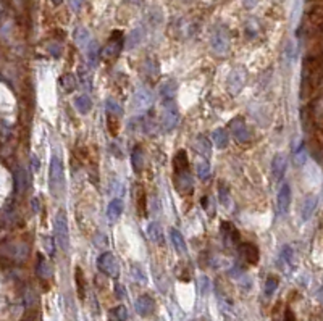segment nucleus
<instances>
[{
    "label": "nucleus",
    "mask_w": 323,
    "mask_h": 321,
    "mask_svg": "<svg viewBox=\"0 0 323 321\" xmlns=\"http://www.w3.org/2000/svg\"><path fill=\"white\" fill-rule=\"evenodd\" d=\"M131 166L133 170L136 171L138 174L144 171L145 168V157H144V150L141 145H136L131 152Z\"/></svg>",
    "instance_id": "obj_16"
},
{
    "label": "nucleus",
    "mask_w": 323,
    "mask_h": 321,
    "mask_svg": "<svg viewBox=\"0 0 323 321\" xmlns=\"http://www.w3.org/2000/svg\"><path fill=\"white\" fill-rule=\"evenodd\" d=\"M123 208H125V203H123V200H121V198H118V197H115L113 200L108 203V207H107V218L110 221H116L121 217Z\"/></svg>",
    "instance_id": "obj_18"
},
{
    "label": "nucleus",
    "mask_w": 323,
    "mask_h": 321,
    "mask_svg": "<svg viewBox=\"0 0 323 321\" xmlns=\"http://www.w3.org/2000/svg\"><path fill=\"white\" fill-rule=\"evenodd\" d=\"M155 310V300L150 295H141L136 300V312L141 317H150Z\"/></svg>",
    "instance_id": "obj_15"
},
{
    "label": "nucleus",
    "mask_w": 323,
    "mask_h": 321,
    "mask_svg": "<svg viewBox=\"0 0 323 321\" xmlns=\"http://www.w3.org/2000/svg\"><path fill=\"white\" fill-rule=\"evenodd\" d=\"M123 45H125L123 32H120V31L111 32V36L108 37L107 44H105V47L101 50V57L104 58V60H107V62L115 60V58L121 54Z\"/></svg>",
    "instance_id": "obj_5"
},
{
    "label": "nucleus",
    "mask_w": 323,
    "mask_h": 321,
    "mask_svg": "<svg viewBox=\"0 0 323 321\" xmlns=\"http://www.w3.org/2000/svg\"><path fill=\"white\" fill-rule=\"evenodd\" d=\"M278 288V278L277 276H270L267 279V283H265V295L270 297V295H273V292L277 290Z\"/></svg>",
    "instance_id": "obj_36"
},
{
    "label": "nucleus",
    "mask_w": 323,
    "mask_h": 321,
    "mask_svg": "<svg viewBox=\"0 0 323 321\" xmlns=\"http://www.w3.org/2000/svg\"><path fill=\"white\" fill-rule=\"evenodd\" d=\"M83 2L84 0H70V7H72L73 11H78L81 7H83Z\"/></svg>",
    "instance_id": "obj_44"
},
{
    "label": "nucleus",
    "mask_w": 323,
    "mask_h": 321,
    "mask_svg": "<svg viewBox=\"0 0 323 321\" xmlns=\"http://www.w3.org/2000/svg\"><path fill=\"white\" fill-rule=\"evenodd\" d=\"M230 129H231V132L234 134V139H236L239 144H248V142H251L252 134H251L249 128H248V123H246V120L243 118V116H236L234 120H231Z\"/></svg>",
    "instance_id": "obj_8"
},
{
    "label": "nucleus",
    "mask_w": 323,
    "mask_h": 321,
    "mask_svg": "<svg viewBox=\"0 0 323 321\" xmlns=\"http://www.w3.org/2000/svg\"><path fill=\"white\" fill-rule=\"evenodd\" d=\"M116 295H120V299H121L123 295H125V294H123V289H121V286H116Z\"/></svg>",
    "instance_id": "obj_46"
},
{
    "label": "nucleus",
    "mask_w": 323,
    "mask_h": 321,
    "mask_svg": "<svg viewBox=\"0 0 323 321\" xmlns=\"http://www.w3.org/2000/svg\"><path fill=\"white\" fill-rule=\"evenodd\" d=\"M62 2H63V0H52V3H54V5H60Z\"/></svg>",
    "instance_id": "obj_47"
},
{
    "label": "nucleus",
    "mask_w": 323,
    "mask_h": 321,
    "mask_svg": "<svg viewBox=\"0 0 323 321\" xmlns=\"http://www.w3.org/2000/svg\"><path fill=\"white\" fill-rule=\"evenodd\" d=\"M49 189L54 197H60L65 191V173H63V163L60 157L54 155L50 159L49 168Z\"/></svg>",
    "instance_id": "obj_3"
},
{
    "label": "nucleus",
    "mask_w": 323,
    "mask_h": 321,
    "mask_svg": "<svg viewBox=\"0 0 323 321\" xmlns=\"http://www.w3.org/2000/svg\"><path fill=\"white\" fill-rule=\"evenodd\" d=\"M170 237H172V244L176 249V252H178L179 255H184L187 252V247H186V241H184L183 234H181L178 229L172 227V229H170Z\"/></svg>",
    "instance_id": "obj_20"
},
{
    "label": "nucleus",
    "mask_w": 323,
    "mask_h": 321,
    "mask_svg": "<svg viewBox=\"0 0 323 321\" xmlns=\"http://www.w3.org/2000/svg\"><path fill=\"white\" fill-rule=\"evenodd\" d=\"M126 320H128V313H126V308L123 305L111 308L108 312V321H126Z\"/></svg>",
    "instance_id": "obj_29"
},
{
    "label": "nucleus",
    "mask_w": 323,
    "mask_h": 321,
    "mask_svg": "<svg viewBox=\"0 0 323 321\" xmlns=\"http://www.w3.org/2000/svg\"><path fill=\"white\" fill-rule=\"evenodd\" d=\"M176 89H178V86L173 79H168L165 81L162 86H160V97L163 102H168V100H175V96H176Z\"/></svg>",
    "instance_id": "obj_19"
},
{
    "label": "nucleus",
    "mask_w": 323,
    "mask_h": 321,
    "mask_svg": "<svg viewBox=\"0 0 323 321\" xmlns=\"http://www.w3.org/2000/svg\"><path fill=\"white\" fill-rule=\"evenodd\" d=\"M152 100H154L152 92L147 89V87H141V89H138L136 94H134L133 98H131V110H134V112H143V110H147L152 105Z\"/></svg>",
    "instance_id": "obj_9"
},
{
    "label": "nucleus",
    "mask_w": 323,
    "mask_h": 321,
    "mask_svg": "<svg viewBox=\"0 0 323 321\" xmlns=\"http://www.w3.org/2000/svg\"><path fill=\"white\" fill-rule=\"evenodd\" d=\"M97 266L104 274H107L110 278H118L120 276V265L116 258L113 257V254L110 252H104L101 257L97 258Z\"/></svg>",
    "instance_id": "obj_7"
},
{
    "label": "nucleus",
    "mask_w": 323,
    "mask_h": 321,
    "mask_svg": "<svg viewBox=\"0 0 323 321\" xmlns=\"http://www.w3.org/2000/svg\"><path fill=\"white\" fill-rule=\"evenodd\" d=\"M84 50H86V58H87V63H89L91 66H96V65H97L99 57H101V47H99L97 40L91 39L89 42H87L86 47H84Z\"/></svg>",
    "instance_id": "obj_17"
},
{
    "label": "nucleus",
    "mask_w": 323,
    "mask_h": 321,
    "mask_svg": "<svg viewBox=\"0 0 323 321\" xmlns=\"http://www.w3.org/2000/svg\"><path fill=\"white\" fill-rule=\"evenodd\" d=\"M74 107H76V110H78L79 113H83V115H86V113H89L91 112V108H92V100L89 97H87L86 94L84 96H78L74 98Z\"/></svg>",
    "instance_id": "obj_23"
},
{
    "label": "nucleus",
    "mask_w": 323,
    "mask_h": 321,
    "mask_svg": "<svg viewBox=\"0 0 323 321\" xmlns=\"http://www.w3.org/2000/svg\"><path fill=\"white\" fill-rule=\"evenodd\" d=\"M305 157H307V150L304 149V145L301 149L297 150V154H296V161H297V165H304L305 163Z\"/></svg>",
    "instance_id": "obj_40"
},
{
    "label": "nucleus",
    "mask_w": 323,
    "mask_h": 321,
    "mask_svg": "<svg viewBox=\"0 0 323 321\" xmlns=\"http://www.w3.org/2000/svg\"><path fill=\"white\" fill-rule=\"evenodd\" d=\"M286 168H287V155L283 154V152H278V154L273 157V161H272L273 178L277 181L283 179L285 173H286Z\"/></svg>",
    "instance_id": "obj_14"
},
{
    "label": "nucleus",
    "mask_w": 323,
    "mask_h": 321,
    "mask_svg": "<svg viewBox=\"0 0 323 321\" xmlns=\"http://www.w3.org/2000/svg\"><path fill=\"white\" fill-rule=\"evenodd\" d=\"M277 205H278L280 217H285V215L289 212V205H291V188H289V184H287V183L281 184L280 192H278V202H277Z\"/></svg>",
    "instance_id": "obj_12"
},
{
    "label": "nucleus",
    "mask_w": 323,
    "mask_h": 321,
    "mask_svg": "<svg viewBox=\"0 0 323 321\" xmlns=\"http://www.w3.org/2000/svg\"><path fill=\"white\" fill-rule=\"evenodd\" d=\"M315 208H317V197L315 195H309L304 200V203H302V218L304 220H309L314 215Z\"/></svg>",
    "instance_id": "obj_24"
},
{
    "label": "nucleus",
    "mask_w": 323,
    "mask_h": 321,
    "mask_svg": "<svg viewBox=\"0 0 323 321\" xmlns=\"http://www.w3.org/2000/svg\"><path fill=\"white\" fill-rule=\"evenodd\" d=\"M221 232H223V237H225V244L226 246H230V244H238L239 241V232L234 229V227L225 221V223H221Z\"/></svg>",
    "instance_id": "obj_22"
},
{
    "label": "nucleus",
    "mask_w": 323,
    "mask_h": 321,
    "mask_svg": "<svg viewBox=\"0 0 323 321\" xmlns=\"http://www.w3.org/2000/svg\"><path fill=\"white\" fill-rule=\"evenodd\" d=\"M74 278H76V289H78L79 299H84L86 297V281H84V274H83V270H81V268H76Z\"/></svg>",
    "instance_id": "obj_28"
},
{
    "label": "nucleus",
    "mask_w": 323,
    "mask_h": 321,
    "mask_svg": "<svg viewBox=\"0 0 323 321\" xmlns=\"http://www.w3.org/2000/svg\"><path fill=\"white\" fill-rule=\"evenodd\" d=\"M25 179H26V178H25V171L20 170L18 176H16V183H18V191H23V189H25V186H26Z\"/></svg>",
    "instance_id": "obj_42"
},
{
    "label": "nucleus",
    "mask_w": 323,
    "mask_h": 321,
    "mask_svg": "<svg viewBox=\"0 0 323 321\" xmlns=\"http://www.w3.org/2000/svg\"><path fill=\"white\" fill-rule=\"evenodd\" d=\"M49 52H50V54L54 55L55 58H58V57H60V54H62V47H60V45H58L57 42H50V44H49Z\"/></svg>",
    "instance_id": "obj_41"
},
{
    "label": "nucleus",
    "mask_w": 323,
    "mask_h": 321,
    "mask_svg": "<svg viewBox=\"0 0 323 321\" xmlns=\"http://www.w3.org/2000/svg\"><path fill=\"white\" fill-rule=\"evenodd\" d=\"M196 171H197L199 179H201V181H207L210 178V163L199 161L197 166H196Z\"/></svg>",
    "instance_id": "obj_32"
},
{
    "label": "nucleus",
    "mask_w": 323,
    "mask_h": 321,
    "mask_svg": "<svg viewBox=\"0 0 323 321\" xmlns=\"http://www.w3.org/2000/svg\"><path fill=\"white\" fill-rule=\"evenodd\" d=\"M37 274L42 279H47V278H50L52 276V268L50 265L47 263L44 257H39V260H37Z\"/></svg>",
    "instance_id": "obj_31"
},
{
    "label": "nucleus",
    "mask_w": 323,
    "mask_h": 321,
    "mask_svg": "<svg viewBox=\"0 0 323 321\" xmlns=\"http://www.w3.org/2000/svg\"><path fill=\"white\" fill-rule=\"evenodd\" d=\"M136 200H138V213H139V217H144V215H145V192H144L143 188H141V186H138Z\"/></svg>",
    "instance_id": "obj_33"
},
{
    "label": "nucleus",
    "mask_w": 323,
    "mask_h": 321,
    "mask_svg": "<svg viewBox=\"0 0 323 321\" xmlns=\"http://www.w3.org/2000/svg\"><path fill=\"white\" fill-rule=\"evenodd\" d=\"M238 250H239V255L246 260V263L255 265L257 261H258L260 252H258V249H257L255 244H252V242H243V244H239V249H238Z\"/></svg>",
    "instance_id": "obj_13"
},
{
    "label": "nucleus",
    "mask_w": 323,
    "mask_h": 321,
    "mask_svg": "<svg viewBox=\"0 0 323 321\" xmlns=\"http://www.w3.org/2000/svg\"><path fill=\"white\" fill-rule=\"evenodd\" d=\"M173 181L179 194L187 195L192 192V174L189 170V160L184 150H179L173 159Z\"/></svg>",
    "instance_id": "obj_1"
},
{
    "label": "nucleus",
    "mask_w": 323,
    "mask_h": 321,
    "mask_svg": "<svg viewBox=\"0 0 323 321\" xmlns=\"http://www.w3.org/2000/svg\"><path fill=\"white\" fill-rule=\"evenodd\" d=\"M44 246L47 247V250H49V254H50V255H54L55 250L52 249V246H54V237H50V236L44 237Z\"/></svg>",
    "instance_id": "obj_43"
},
{
    "label": "nucleus",
    "mask_w": 323,
    "mask_h": 321,
    "mask_svg": "<svg viewBox=\"0 0 323 321\" xmlns=\"http://www.w3.org/2000/svg\"><path fill=\"white\" fill-rule=\"evenodd\" d=\"M194 149H196L197 154H201L202 157H209L212 155V144L205 136H197L196 141H194Z\"/></svg>",
    "instance_id": "obj_21"
},
{
    "label": "nucleus",
    "mask_w": 323,
    "mask_h": 321,
    "mask_svg": "<svg viewBox=\"0 0 323 321\" xmlns=\"http://www.w3.org/2000/svg\"><path fill=\"white\" fill-rule=\"evenodd\" d=\"M202 207H204L205 213H207L209 217H215V205H214L212 197H204L202 198Z\"/></svg>",
    "instance_id": "obj_38"
},
{
    "label": "nucleus",
    "mask_w": 323,
    "mask_h": 321,
    "mask_svg": "<svg viewBox=\"0 0 323 321\" xmlns=\"http://www.w3.org/2000/svg\"><path fill=\"white\" fill-rule=\"evenodd\" d=\"M60 84H62V87H63L65 92H73V91L76 89V86H78V83H76V78H74L72 73L63 74L62 79H60Z\"/></svg>",
    "instance_id": "obj_30"
},
{
    "label": "nucleus",
    "mask_w": 323,
    "mask_h": 321,
    "mask_svg": "<svg viewBox=\"0 0 323 321\" xmlns=\"http://www.w3.org/2000/svg\"><path fill=\"white\" fill-rule=\"evenodd\" d=\"M163 113H162V128L165 132H172L175 131L179 125V112L178 107H176L175 100H168L163 102Z\"/></svg>",
    "instance_id": "obj_6"
},
{
    "label": "nucleus",
    "mask_w": 323,
    "mask_h": 321,
    "mask_svg": "<svg viewBox=\"0 0 323 321\" xmlns=\"http://www.w3.org/2000/svg\"><path fill=\"white\" fill-rule=\"evenodd\" d=\"M74 40H76V45H78L79 49H84L87 42L91 40V36H89V32H87V29L84 28H78L74 31Z\"/></svg>",
    "instance_id": "obj_26"
},
{
    "label": "nucleus",
    "mask_w": 323,
    "mask_h": 321,
    "mask_svg": "<svg viewBox=\"0 0 323 321\" xmlns=\"http://www.w3.org/2000/svg\"><path fill=\"white\" fill-rule=\"evenodd\" d=\"M105 110H107L110 115H116V116H120L123 112L121 105L116 102L115 98H107V102H105Z\"/></svg>",
    "instance_id": "obj_34"
},
{
    "label": "nucleus",
    "mask_w": 323,
    "mask_h": 321,
    "mask_svg": "<svg viewBox=\"0 0 323 321\" xmlns=\"http://www.w3.org/2000/svg\"><path fill=\"white\" fill-rule=\"evenodd\" d=\"M141 39H143V29L138 28V29H134V31L129 34V37H128V49H134L136 45L141 42Z\"/></svg>",
    "instance_id": "obj_35"
},
{
    "label": "nucleus",
    "mask_w": 323,
    "mask_h": 321,
    "mask_svg": "<svg viewBox=\"0 0 323 321\" xmlns=\"http://www.w3.org/2000/svg\"><path fill=\"white\" fill-rule=\"evenodd\" d=\"M230 49V36L226 31H216L212 36V50L218 55H225Z\"/></svg>",
    "instance_id": "obj_11"
},
{
    "label": "nucleus",
    "mask_w": 323,
    "mask_h": 321,
    "mask_svg": "<svg viewBox=\"0 0 323 321\" xmlns=\"http://www.w3.org/2000/svg\"><path fill=\"white\" fill-rule=\"evenodd\" d=\"M292 258V249L289 246H283L280 252V261H283V265H289Z\"/></svg>",
    "instance_id": "obj_37"
},
{
    "label": "nucleus",
    "mask_w": 323,
    "mask_h": 321,
    "mask_svg": "<svg viewBox=\"0 0 323 321\" xmlns=\"http://www.w3.org/2000/svg\"><path fill=\"white\" fill-rule=\"evenodd\" d=\"M147 234H149V237H150L152 242H158V244H160V242L163 241L162 227H160V225H158V223H155V221H152V223L149 225Z\"/></svg>",
    "instance_id": "obj_27"
},
{
    "label": "nucleus",
    "mask_w": 323,
    "mask_h": 321,
    "mask_svg": "<svg viewBox=\"0 0 323 321\" xmlns=\"http://www.w3.org/2000/svg\"><path fill=\"white\" fill-rule=\"evenodd\" d=\"M54 236L57 244L62 250H68L70 246V234H68V220L65 212H58L54 220Z\"/></svg>",
    "instance_id": "obj_4"
},
{
    "label": "nucleus",
    "mask_w": 323,
    "mask_h": 321,
    "mask_svg": "<svg viewBox=\"0 0 323 321\" xmlns=\"http://www.w3.org/2000/svg\"><path fill=\"white\" fill-rule=\"evenodd\" d=\"M246 78H248V73H246V69L243 66H238L233 69L226 81V86L231 94H238V92L243 89L246 84Z\"/></svg>",
    "instance_id": "obj_10"
},
{
    "label": "nucleus",
    "mask_w": 323,
    "mask_h": 321,
    "mask_svg": "<svg viewBox=\"0 0 323 321\" xmlns=\"http://www.w3.org/2000/svg\"><path fill=\"white\" fill-rule=\"evenodd\" d=\"M319 62L315 58H305L304 68H302V84H301V97L307 98L309 96H314L315 87L319 86Z\"/></svg>",
    "instance_id": "obj_2"
},
{
    "label": "nucleus",
    "mask_w": 323,
    "mask_h": 321,
    "mask_svg": "<svg viewBox=\"0 0 323 321\" xmlns=\"http://www.w3.org/2000/svg\"><path fill=\"white\" fill-rule=\"evenodd\" d=\"M218 197L223 205H228V203H230V191H228L226 186L221 183L218 184Z\"/></svg>",
    "instance_id": "obj_39"
},
{
    "label": "nucleus",
    "mask_w": 323,
    "mask_h": 321,
    "mask_svg": "<svg viewBox=\"0 0 323 321\" xmlns=\"http://www.w3.org/2000/svg\"><path fill=\"white\" fill-rule=\"evenodd\" d=\"M283 321H297V320H296V315H294V312L291 310V308H286L285 320H283Z\"/></svg>",
    "instance_id": "obj_45"
},
{
    "label": "nucleus",
    "mask_w": 323,
    "mask_h": 321,
    "mask_svg": "<svg viewBox=\"0 0 323 321\" xmlns=\"http://www.w3.org/2000/svg\"><path fill=\"white\" fill-rule=\"evenodd\" d=\"M212 139H214V142H215V145H216L218 149H226V147H228V142H230L228 132H226L225 129H221V128H218V129L214 131Z\"/></svg>",
    "instance_id": "obj_25"
}]
</instances>
